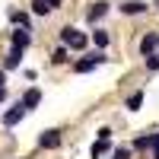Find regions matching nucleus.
<instances>
[{"mask_svg":"<svg viewBox=\"0 0 159 159\" xmlns=\"http://www.w3.org/2000/svg\"><path fill=\"white\" fill-rule=\"evenodd\" d=\"M19 61H22V48H13L10 54H7V64H3V67L13 70V67H19Z\"/></svg>","mask_w":159,"mask_h":159,"instance_id":"9","label":"nucleus"},{"mask_svg":"<svg viewBox=\"0 0 159 159\" xmlns=\"http://www.w3.org/2000/svg\"><path fill=\"white\" fill-rule=\"evenodd\" d=\"M153 156L159 159V134H153Z\"/></svg>","mask_w":159,"mask_h":159,"instance_id":"18","label":"nucleus"},{"mask_svg":"<svg viewBox=\"0 0 159 159\" xmlns=\"http://www.w3.org/2000/svg\"><path fill=\"white\" fill-rule=\"evenodd\" d=\"M38 102H42V92H38V89H29V92L22 96V105H25V108H35Z\"/></svg>","mask_w":159,"mask_h":159,"instance_id":"8","label":"nucleus"},{"mask_svg":"<svg viewBox=\"0 0 159 159\" xmlns=\"http://www.w3.org/2000/svg\"><path fill=\"white\" fill-rule=\"evenodd\" d=\"M38 143H42L45 150H57L61 147V130H45V134L38 137Z\"/></svg>","mask_w":159,"mask_h":159,"instance_id":"3","label":"nucleus"},{"mask_svg":"<svg viewBox=\"0 0 159 159\" xmlns=\"http://www.w3.org/2000/svg\"><path fill=\"white\" fill-rule=\"evenodd\" d=\"M57 3H61V0H35V3H32V10L38 13V16H48V13L54 10Z\"/></svg>","mask_w":159,"mask_h":159,"instance_id":"5","label":"nucleus"},{"mask_svg":"<svg viewBox=\"0 0 159 159\" xmlns=\"http://www.w3.org/2000/svg\"><path fill=\"white\" fill-rule=\"evenodd\" d=\"M25 45H29V29L13 32V48H25Z\"/></svg>","mask_w":159,"mask_h":159,"instance_id":"11","label":"nucleus"},{"mask_svg":"<svg viewBox=\"0 0 159 159\" xmlns=\"http://www.w3.org/2000/svg\"><path fill=\"white\" fill-rule=\"evenodd\" d=\"M61 42L80 51V48H86V35H83V32H76V29H70V25H67V29L61 32Z\"/></svg>","mask_w":159,"mask_h":159,"instance_id":"2","label":"nucleus"},{"mask_svg":"<svg viewBox=\"0 0 159 159\" xmlns=\"http://www.w3.org/2000/svg\"><path fill=\"white\" fill-rule=\"evenodd\" d=\"M147 67H150V70H159V57H156V54H147Z\"/></svg>","mask_w":159,"mask_h":159,"instance_id":"16","label":"nucleus"},{"mask_svg":"<svg viewBox=\"0 0 159 159\" xmlns=\"http://www.w3.org/2000/svg\"><path fill=\"white\" fill-rule=\"evenodd\" d=\"M3 96H7V92H3V86H0V102H3Z\"/></svg>","mask_w":159,"mask_h":159,"instance_id":"20","label":"nucleus"},{"mask_svg":"<svg viewBox=\"0 0 159 159\" xmlns=\"http://www.w3.org/2000/svg\"><path fill=\"white\" fill-rule=\"evenodd\" d=\"M134 147H137V150H153V137H137Z\"/></svg>","mask_w":159,"mask_h":159,"instance_id":"14","label":"nucleus"},{"mask_svg":"<svg viewBox=\"0 0 159 159\" xmlns=\"http://www.w3.org/2000/svg\"><path fill=\"white\" fill-rule=\"evenodd\" d=\"M92 38H96V45H99V48H105V45H108V35H105L102 29H96V35H92Z\"/></svg>","mask_w":159,"mask_h":159,"instance_id":"15","label":"nucleus"},{"mask_svg":"<svg viewBox=\"0 0 159 159\" xmlns=\"http://www.w3.org/2000/svg\"><path fill=\"white\" fill-rule=\"evenodd\" d=\"M25 111H29V108H25V105L19 102L16 108H10V111L3 115V124H7V127H13V124H16V121H22V118H25Z\"/></svg>","mask_w":159,"mask_h":159,"instance_id":"4","label":"nucleus"},{"mask_svg":"<svg viewBox=\"0 0 159 159\" xmlns=\"http://www.w3.org/2000/svg\"><path fill=\"white\" fill-rule=\"evenodd\" d=\"M105 150H108V140H105V137H99V143H92V159H96V156H102Z\"/></svg>","mask_w":159,"mask_h":159,"instance_id":"13","label":"nucleus"},{"mask_svg":"<svg viewBox=\"0 0 159 159\" xmlns=\"http://www.w3.org/2000/svg\"><path fill=\"white\" fill-rule=\"evenodd\" d=\"M121 10L127 13V16H137V13H147V3H143V0H127Z\"/></svg>","mask_w":159,"mask_h":159,"instance_id":"6","label":"nucleus"},{"mask_svg":"<svg viewBox=\"0 0 159 159\" xmlns=\"http://www.w3.org/2000/svg\"><path fill=\"white\" fill-rule=\"evenodd\" d=\"M115 159H130V150H118V153H115Z\"/></svg>","mask_w":159,"mask_h":159,"instance_id":"19","label":"nucleus"},{"mask_svg":"<svg viewBox=\"0 0 159 159\" xmlns=\"http://www.w3.org/2000/svg\"><path fill=\"white\" fill-rule=\"evenodd\" d=\"M105 13H108V3H102V0H99V3H92V7H89L86 16H89V22H96V19H102V16H105Z\"/></svg>","mask_w":159,"mask_h":159,"instance_id":"7","label":"nucleus"},{"mask_svg":"<svg viewBox=\"0 0 159 159\" xmlns=\"http://www.w3.org/2000/svg\"><path fill=\"white\" fill-rule=\"evenodd\" d=\"M64 61H67V51L57 48V51H54V64H64Z\"/></svg>","mask_w":159,"mask_h":159,"instance_id":"17","label":"nucleus"},{"mask_svg":"<svg viewBox=\"0 0 159 159\" xmlns=\"http://www.w3.org/2000/svg\"><path fill=\"white\" fill-rule=\"evenodd\" d=\"M124 105H127L130 111H137L140 105H143V92H134V96H127V102H124Z\"/></svg>","mask_w":159,"mask_h":159,"instance_id":"12","label":"nucleus"},{"mask_svg":"<svg viewBox=\"0 0 159 159\" xmlns=\"http://www.w3.org/2000/svg\"><path fill=\"white\" fill-rule=\"evenodd\" d=\"M105 64V54L102 51H96V54H89V57H83V61H76V73H89V70H96V67H102Z\"/></svg>","mask_w":159,"mask_h":159,"instance_id":"1","label":"nucleus"},{"mask_svg":"<svg viewBox=\"0 0 159 159\" xmlns=\"http://www.w3.org/2000/svg\"><path fill=\"white\" fill-rule=\"evenodd\" d=\"M156 45H159V38H156V35H147V38H143V42H140L143 57H147V54H153V51H156Z\"/></svg>","mask_w":159,"mask_h":159,"instance_id":"10","label":"nucleus"}]
</instances>
